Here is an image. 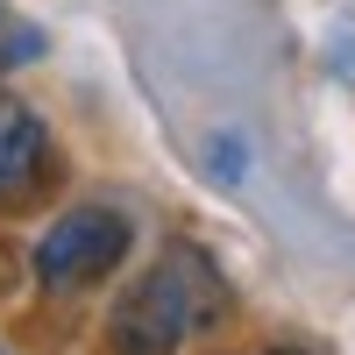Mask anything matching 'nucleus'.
Segmentation results:
<instances>
[{
  "mask_svg": "<svg viewBox=\"0 0 355 355\" xmlns=\"http://www.w3.org/2000/svg\"><path fill=\"white\" fill-rule=\"evenodd\" d=\"M128 249H135V220L121 206H107V199H85V206H64L43 227V242H36L28 263H36L43 291H93L128 263Z\"/></svg>",
  "mask_w": 355,
  "mask_h": 355,
  "instance_id": "f03ea898",
  "label": "nucleus"
},
{
  "mask_svg": "<svg viewBox=\"0 0 355 355\" xmlns=\"http://www.w3.org/2000/svg\"><path fill=\"white\" fill-rule=\"evenodd\" d=\"M270 355H299V348H270Z\"/></svg>",
  "mask_w": 355,
  "mask_h": 355,
  "instance_id": "39448f33",
  "label": "nucleus"
},
{
  "mask_svg": "<svg viewBox=\"0 0 355 355\" xmlns=\"http://www.w3.org/2000/svg\"><path fill=\"white\" fill-rule=\"evenodd\" d=\"M50 178V128L15 93H0V206L36 199Z\"/></svg>",
  "mask_w": 355,
  "mask_h": 355,
  "instance_id": "7ed1b4c3",
  "label": "nucleus"
},
{
  "mask_svg": "<svg viewBox=\"0 0 355 355\" xmlns=\"http://www.w3.org/2000/svg\"><path fill=\"white\" fill-rule=\"evenodd\" d=\"M227 320V277L220 263L192 249V242H171L150 270H142L107 313V348L114 355H178L192 334L220 327Z\"/></svg>",
  "mask_w": 355,
  "mask_h": 355,
  "instance_id": "f257e3e1",
  "label": "nucleus"
},
{
  "mask_svg": "<svg viewBox=\"0 0 355 355\" xmlns=\"http://www.w3.org/2000/svg\"><path fill=\"white\" fill-rule=\"evenodd\" d=\"M214 178H227V185H234V178H242V142H214Z\"/></svg>",
  "mask_w": 355,
  "mask_h": 355,
  "instance_id": "20e7f679",
  "label": "nucleus"
}]
</instances>
